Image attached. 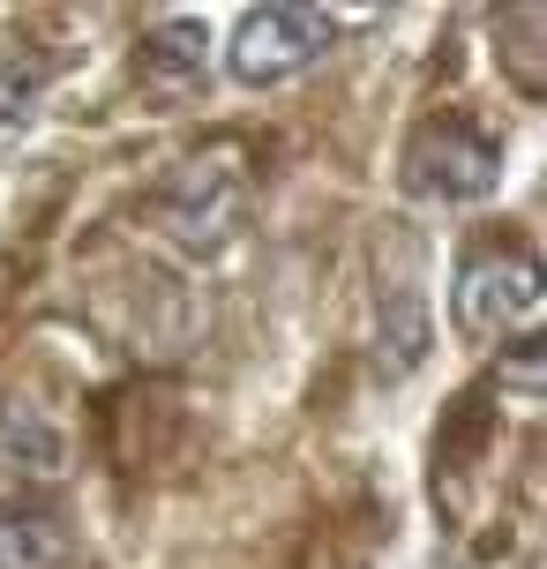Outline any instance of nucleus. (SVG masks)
I'll list each match as a JSON object with an SVG mask.
<instances>
[{
  "mask_svg": "<svg viewBox=\"0 0 547 569\" xmlns=\"http://www.w3.org/2000/svg\"><path fill=\"white\" fill-rule=\"evenodd\" d=\"M0 457H16V465H30V472H60L68 465V442H60V427H46L38 412H8L0 420Z\"/></svg>",
  "mask_w": 547,
  "mask_h": 569,
  "instance_id": "nucleus-8",
  "label": "nucleus"
},
{
  "mask_svg": "<svg viewBox=\"0 0 547 569\" xmlns=\"http://www.w3.org/2000/svg\"><path fill=\"white\" fill-rule=\"evenodd\" d=\"M248 202H256V180H248V166H240V150L218 142V150L180 158V166L166 172V188L150 196V210H158V226L173 232L180 248L218 256L232 232L248 226Z\"/></svg>",
  "mask_w": 547,
  "mask_h": 569,
  "instance_id": "nucleus-1",
  "label": "nucleus"
},
{
  "mask_svg": "<svg viewBox=\"0 0 547 569\" xmlns=\"http://www.w3.org/2000/svg\"><path fill=\"white\" fill-rule=\"evenodd\" d=\"M503 30L518 38V46H510V60H518V90H525V98H540V90H547V76H540V30H547V16H540V8H518Z\"/></svg>",
  "mask_w": 547,
  "mask_h": 569,
  "instance_id": "nucleus-10",
  "label": "nucleus"
},
{
  "mask_svg": "<svg viewBox=\"0 0 547 569\" xmlns=\"http://www.w3.org/2000/svg\"><path fill=\"white\" fill-rule=\"evenodd\" d=\"M38 106H46V60H8L0 68V158L23 150V136L38 128Z\"/></svg>",
  "mask_w": 547,
  "mask_h": 569,
  "instance_id": "nucleus-7",
  "label": "nucleus"
},
{
  "mask_svg": "<svg viewBox=\"0 0 547 569\" xmlns=\"http://www.w3.org/2000/svg\"><path fill=\"white\" fill-rule=\"evenodd\" d=\"M405 188L428 202H488L503 188V142L480 136L473 120H428L405 142Z\"/></svg>",
  "mask_w": 547,
  "mask_h": 569,
  "instance_id": "nucleus-4",
  "label": "nucleus"
},
{
  "mask_svg": "<svg viewBox=\"0 0 547 569\" xmlns=\"http://www.w3.org/2000/svg\"><path fill=\"white\" fill-rule=\"evenodd\" d=\"M428 345L435 322H428V284H420V240L405 226H382L375 232V368L398 382L428 360Z\"/></svg>",
  "mask_w": 547,
  "mask_h": 569,
  "instance_id": "nucleus-2",
  "label": "nucleus"
},
{
  "mask_svg": "<svg viewBox=\"0 0 547 569\" xmlns=\"http://www.w3.org/2000/svg\"><path fill=\"white\" fill-rule=\"evenodd\" d=\"M68 562V525L53 510H0V569H60Z\"/></svg>",
  "mask_w": 547,
  "mask_h": 569,
  "instance_id": "nucleus-6",
  "label": "nucleus"
},
{
  "mask_svg": "<svg viewBox=\"0 0 547 569\" xmlns=\"http://www.w3.org/2000/svg\"><path fill=\"white\" fill-rule=\"evenodd\" d=\"M202 68V23H166L143 38V76H158V83H188Z\"/></svg>",
  "mask_w": 547,
  "mask_h": 569,
  "instance_id": "nucleus-9",
  "label": "nucleus"
},
{
  "mask_svg": "<svg viewBox=\"0 0 547 569\" xmlns=\"http://www.w3.org/2000/svg\"><path fill=\"white\" fill-rule=\"evenodd\" d=\"M540 315V262L510 248V240H488L458 262V284H450V322L465 338H503V330H525Z\"/></svg>",
  "mask_w": 547,
  "mask_h": 569,
  "instance_id": "nucleus-3",
  "label": "nucleus"
},
{
  "mask_svg": "<svg viewBox=\"0 0 547 569\" xmlns=\"http://www.w3.org/2000/svg\"><path fill=\"white\" fill-rule=\"evenodd\" d=\"M322 46H330V16L322 8H292V0H270V8H256V16H240V30H232V76L248 90H270L286 83V76H300L308 60H322Z\"/></svg>",
  "mask_w": 547,
  "mask_h": 569,
  "instance_id": "nucleus-5",
  "label": "nucleus"
}]
</instances>
